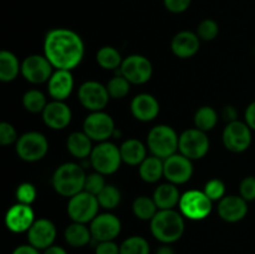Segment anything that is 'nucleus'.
<instances>
[{
	"label": "nucleus",
	"mask_w": 255,
	"mask_h": 254,
	"mask_svg": "<svg viewBox=\"0 0 255 254\" xmlns=\"http://www.w3.org/2000/svg\"><path fill=\"white\" fill-rule=\"evenodd\" d=\"M67 151L74 157L80 159H85L91 154L94 146H92V139L82 132H72L66 141Z\"/></svg>",
	"instance_id": "26"
},
{
	"label": "nucleus",
	"mask_w": 255,
	"mask_h": 254,
	"mask_svg": "<svg viewBox=\"0 0 255 254\" xmlns=\"http://www.w3.org/2000/svg\"><path fill=\"white\" fill-rule=\"evenodd\" d=\"M16 129L14 128L11 124L9 122H1L0 124V143L2 146H9L11 143H16L17 141Z\"/></svg>",
	"instance_id": "41"
},
{
	"label": "nucleus",
	"mask_w": 255,
	"mask_h": 254,
	"mask_svg": "<svg viewBox=\"0 0 255 254\" xmlns=\"http://www.w3.org/2000/svg\"><path fill=\"white\" fill-rule=\"evenodd\" d=\"M116 126L114 119L104 111L91 112L84 121V132L92 141H107L114 136Z\"/></svg>",
	"instance_id": "11"
},
{
	"label": "nucleus",
	"mask_w": 255,
	"mask_h": 254,
	"mask_svg": "<svg viewBox=\"0 0 255 254\" xmlns=\"http://www.w3.org/2000/svg\"><path fill=\"white\" fill-rule=\"evenodd\" d=\"M183 214L174 209H159L151 219V233L157 241L171 244L181 239L184 233Z\"/></svg>",
	"instance_id": "2"
},
{
	"label": "nucleus",
	"mask_w": 255,
	"mask_h": 254,
	"mask_svg": "<svg viewBox=\"0 0 255 254\" xmlns=\"http://www.w3.org/2000/svg\"><path fill=\"white\" fill-rule=\"evenodd\" d=\"M219 32V26L217 21L212 19H206L203 21L199 22L197 26V35L199 39L204 40V41H212L217 37Z\"/></svg>",
	"instance_id": "37"
},
{
	"label": "nucleus",
	"mask_w": 255,
	"mask_h": 254,
	"mask_svg": "<svg viewBox=\"0 0 255 254\" xmlns=\"http://www.w3.org/2000/svg\"><path fill=\"white\" fill-rule=\"evenodd\" d=\"M131 112L138 121H152L159 114V102L152 95L139 94L131 101Z\"/></svg>",
	"instance_id": "22"
},
{
	"label": "nucleus",
	"mask_w": 255,
	"mask_h": 254,
	"mask_svg": "<svg viewBox=\"0 0 255 254\" xmlns=\"http://www.w3.org/2000/svg\"><path fill=\"white\" fill-rule=\"evenodd\" d=\"M79 101L91 112L102 111L109 104L110 95L107 87L97 81H86L79 89Z\"/></svg>",
	"instance_id": "13"
},
{
	"label": "nucleus",
	"mask_w": 255,
	"mask_h": 254,
	"mask_svg": "<svg viewBox=\"0 0 255 254\" xmlns=\"http://www.w3.org/2000/svg\"><path fill=\"white\" fill-rule=\"evenodd\" d=\"M120 74L126 77L131 84L142 85L149 81L153 74L152 62L142 55H129L122 61Z\"/></svg>",
	"instance_id": "10"
},
{
	"label": "nucleus",
	"mask_w": 255,
	"mask_h": 254,
	"mask_svg": "<svg viewBox=\"0 0 255 254\" xmlns=\"http://www.w3.org/2000/svg\"><path fill=\"white\" fill-rule=\"evenodd\" d=\"M90 163L95 171L104 176L115 173L122 163L120 147L111 142H100L90 154Z\"/></svg>",
	"instance_id": "5"
},
{
	"label": "nucleus",
	"mask_w": 255,
	"mask_h": 254,
	"mask_svg": "<svg viewBox=\"0 0 255 254\" xmlns=\"http://www.w3.org/2000/svg\"><path fill=\"white\" fill-rule=\"evenodd\" d=\"M122 162L129 166H139L147 157L146 146L139 139L129 138L126 139L120 146Z\"/></svg>",
	"instance_id": "24"
},
{
	"label": "nucleus",
	"mask_w": 255,
	"mask_h": 254,
	"mask_svg": "<svg viewBox=\"0 0 255 254\" xmlns=\"http://www.w3.org/2000/svg\"><path fill=\"white\" fill-rule=\"evenodd\" d=\"M129 86H131V82L122 75L112 77L106 85L110 97H112V99L126 97L129 92Z\"/></svg>",
	"instance_id": "36"
},
{
	"label": "nucleus",
	"mask_w": 255,
	"mask_h": 254,
	"mask_svg": "<svg viewBox=\"0 0 255 254\" xmlns=\"http://www.w3.org/2000/svg\"><path fill=\"white\" fill-rule=\"evenodd\" d=\"M91 231L84 223L74 222L65 229V241L67 242L69 246L74 247V248H81V247L87 246L91 242Z\"/></svg>",
	"instance_id": "28"
},
{
	"label": "nucleus",
	"mask_w": 255,
	"mask_h": 254,
	"mask_svg": "<svg viewBox=\"0 0 255 254\" xmlns=\"http://www.w3.org/2000/svg\"><path fill=\"white\" fill-rule=\"evenodd\" d=\"M120 254H149V244L143 237L132 236L122 242Z\"/></svg>",
	"instance_id": "34"
},
{
	"label": "nucleus",
	"mask_w": 255,
	"mask_h": 254,
	"mask_svg": "<svg viewBox=\"0 0 255 254\" xmlns=\"http://www.w3.org/2000/svg\"><path fill=\"white\" fill-rule=\"evenodd\" d=\"M86 176L84 168L74 162H66L55 169L52 174V187L62 197H74L85 188Z\"/></svg>",
	"instance_id": "3"
},
{
	"label": "nucleus",
	"mask_w": 255,
	"mask_h": 254,
	"mask_svg": "<svg viewBox=\"0 0 255 254\" xmlns=\"http://www.w3.org/2000/svg\"><path fill=\"white\" fill-rule=\"evenodd\" d=\"M222 116H223V119L226 120V121H228L229 124V122L237 121L238 112H237L236 107L234 106H226L223 109V111H222Z\"/></svg>",
	"instance_id": "47"
},
{
	"label": "nucleus",
	"mask_w": 255,
	"mask_h": 254,
	"mask_svg": "<svg viewBox=\"0 0 255 254\" xmlns=\"http://www.w3.org/2000/svg\"><path fill=\"white\" fill-rule=\"evenodd\" d=\"M22 105H24L25 110L31 114H39V112L44 111L46 107V97L39 90H29L22 96Z\"/></svg>",
	"instance_id": "33"
},
{
	"label": "nucleus",
	"mask_w": 255,
	"mask_h": 254,
	"mask_svg": "<svg viewBox=\"0 0 255 254\" xmlns=\"http://www.w3.org/2000/svg\"><path fill=\"white\" fill-rule=\"evenodd\" d=\"M179 153L186 156L191 161L201 159L208 153L209 138L206 132L198 128H189L182 132L178 144Z\"/></svg>",
	"instance_id": "9"
},
{
	"label": "nucleus",
	"mask_w": 255,
	"mask_h": 254,
	"mask_svg": "<svg viewBox=\"0 0 255 254\" xmlns=\"http://www.w3.org/2000/svg\"><path fill=\"white\" fill-rule=\"evenodd\" d=\"M239 192L241 196L246 199L247 202L254 201L255 199V177L248 176L241 182L239 184Z\"/></svg>",
	"instance_id": "42"
},
{
	"label": "nucleus",
	"mask_w": 255,
	"mask_h": 254,
	"mask_svg": "<svg viewBox=\"0 0 255 254\" xmlns=\"http://www.w3.org/2000/svg\"><path fill=\"white\" fill-rule=\"evenodd\" d=\"M19 72H21V65L12 52L2 50L0 52V80L2 82L14 81Z\"/></svg>",
	"instance_id": "29"
},
{
	"label": "nucleus",
	"mask_w": 255,
	"mask_h": 254,
	"mask_svg": "<svg viewBox=\"0 0 255 254\" xmlns=\"http://www.w3.org/2000/svg\"><path fill=\"white\" fill-rule=\"evenodd\" d=\"M201 47V39L197 32L192 31H179L174 35L171 42V49L177 57L181 59H188L194 56L199 51Z\"/></svg>",
	"instance_id": "23"
},
{
	"label": "nucleus",
	"mask_w": 255,
	"mask_h": 254,
	"mask_svg": "<svg viewBox=\"0 0 255 254\" xmlns=\"http://www.w3.org/2000/svg\"><path fill=\"white\" fill-rule=\"evenodd\" d=\"M74 76L70 70H56L47 81V91L56 101H65L74 90Z\"/></svg>",
	"instance_id": "20"
},
{
	"label": "nucleus",
	"mask_w": 255,
	"mask_h": 254,
	"mask_svg": "<svg viewBox=\"0 0 255 254\" xmlns=\"http://www.w3.org/2000/svg\"><path fill=\"white\" fill-rule=\"evenodd\" d=\"M36 188L32 183H29V182H24V183L19 184L16 188V201L17 203L21 204H30L36 199Z\"/></svg>",
	"instance_id": "38"
},
{
	"label": "nucleus",
	"mask_w": 255,
	"mask_h": 254,
	"mask_svg": "<svg viewBox=\"0 0 255 254\" xmlns=\"http://www.w3.org/2000/svg\"><path fill=\"white\" fill-rule=\"evenodd\" d=\"M132 209H133L134 216L142 221H151L158 211L156 202L153 198H149L147 196L137 197L132 204Z\"/></svg>",
	"instance_id": "32"
},
{
	"label": "nucleus",
	"mask_w": 255,
	"mask_h": 254,
	"mask_svg": "<svg viewBox=\"0 0 255 254\" xmlns=\"http://www.w3.org/2000/svg\"><path fill=\"white\" fill-rule=\"evenodd\" d=\"M52 65L45 55H30L21 62V75L31 84L49 81L52 75Z\"/></svg>",
	"instance_id": "14"
},
{
	"label": "nucleus",
	"mask_w": 255,
	"mask_h": 254,
	"mask_svg": "<svg viewBox=\"0 0 255 254\" xmlns=\"http://www.w3.org/2000/svg\"><path fill=\"white\" fill-rule=\"evenodd\" d=\"M17 156L26 162H36L44 158L49 151V142L42 133L30 131L21 134L15 143Z\"/></svg>",
	"instance_id": "6"
},
{
	"label": "nucleus",
	"mask_w": 255,
	"mask_h": 254,
	"mask_svg": "<svg viewBox=\"0 0 255 254\" xmlns=\"http://www.w3.org/2000/svg\"><path fill=\"white\" fill-rule=\"evenodd\" d=\"M44 254H67V252L65 251L62 247L51 246V247H49V248L45 249Z\"/></svg>",
	"instance_id": "48"
},
{
	"label": "nucleus",
	"mask_w": 255,
	"mask_h": 254,
	"mask_svg": "<svg viewBox=\"0 0 255 254\" xmlns=\"http://www.w3.org/2000/svg\"><path fill=\"white\" fill-rule=\"evenodd\" d=\"M153 201L158 209H173L181 201L178 188L173 183H163L154 189Z\"/></svg>",
	"instance_id": "25"
},
{
	"label": "nucleus",
	"mask_w": 255,
	"mask_h": 254,
	"mask_svg": "<svg viewBox=\"0 0 255 254\" xmlns=\"http://www.w3.org/2000/svg\"><path fill=\"white\" fill-rule=\"evenodd\" d=\"M96 197L99 199L100 206L105 209H115L121 203V192L112 184H106Z\"/></svg>",
	"instance_id": "35"
},
{
	"label": "nucleus",
	"mask_w": 255,
	"mask_h": 254,
	"mask_svg": "<svg viewBox=\"0 0 255 254\" xmlns=\"http://www.w3.org/2000/svg\"><path fill=\"white\" fill-rule=\"evenodd\" d=\"M56 238V227L50 219L40 218L34 222L27 231V241L32 247L40 249H46L52 246Z\"/></svg>",
	"instance_id": "17"
},
{
	"label": "nucleus",
	"mask_w": 255,
	"mask_h": 254,
	"mask_svg": "<svg viewBox=\"0 0 255 254\" xmlns=\"http://www.w3.org/2000/svg\"><path fill=\"white\" fill-rule=\"evenodd\" d=\"M42 120L45 125L52 129H64L72 120L71 109L64 101L49 102L42 111Z\"/></svg>",
	"instance_id": "19"
},
{
	"label": "nucleus",
	"mask_w": 255,
	"mask_h": 254,
	"mask_svg": "<svg viewBox=\"0 0 255 254\" xmlns=\"http://www.w3.org/2000/svg\"><path fill=\"white\" fill-rule=\"evenodd\" d=\"M100 203L96 196L82 191L71 197L67 204V214L72 222L77 223H89L99 213Z\"/></svg>",
	"instance_id": "7"
},
{
	"label": "nucleus",
	"mask_w": 255,
	"mask_h": 254,
	"mask_svg": "<svg viewBox=\"0 0 255 254\" xmlns=\"http://www.w3.org/2000/svg\"><path fill=\"white\" fill-rule=\"evenodd\" d=\"M105 186H106V181L104 178V174L95 171L94 173H90L86 176L84 191L89 192L94 196H97L105 188Z\"/></svg>",
	"instance_id": "39"
},
{
	"label": "nucleus",
	"mask_w": 255,
	"mask_h": 254,
	"mask_svg": "<svg viewBox=\"0 0 255 254\" xmlns=\"http://www.w3.org/2000/svg\"><path fill=\"white\" fill-rule=\"evenodd\" d=\"M248 213V204L242 196H226L219 201L218 214L223 221L236 223Z\"/></svg>",
	"instance_id": "21"
},
{
	"label": "nucleus",
	"mask_w": 255,
	"mask_h": 254,
	"mask_svg": "<svg viewBox=\"0 0 255 254\" xmlns=\"http://www.w3.org/2000/svg\"><path fill=\"white\" fill-rule=\"evenodd\" d=\"M211 198L203 191L191 189L181 196L179 209L181 213L192 221H201L207 218L212 212Z\"/></svg>",
	"instance_id": "8"
},
{
	"label": "nucleus",
	"mask_w": 255,
	"mask_h": 254,
	"mask_svg": "<svg viewBox=\"0 0 255 254\" xmlns=\"http://www.w3.org/2000/svg\"><path fill=\"white\" fill-rule=\"evenodd\" d=\"M11 254H40V252L31 244H22V246L16 247Z\"/></svg>",
	"instance_id": "46"
},
{
	"label": "nucleus",
	"mask_w": 255,
	"mask_h": 254,
	"mask_svg": "<svg viewBox=\"0 0 255 254\" xmlns=\"http://www.w3.org/2000/svg\"><path fill=\"white\" fill-rule=\"evenodd\" d=\"M179 144V137L177 132L168 125L154 126L147 136V146L152 154L162 159L168 158L177 153Z\"/></svg>",
	"instance_id": "4"
},
{
	"label": "nucleus",
	"mask_w": 255,
	"mask_h": 254,
	"mask_svg": "<svg viewBox=\"0 0 255 254\" xmlns=\"http://www.w3.org/2000/svg\"><path fill=\"white\" fill-rule=\"evenodd\" d=\"M223 143L234 153L247 151L252 144V128L242 121L229 122L223 131Z\"/></svg>",
	"instance_id": "12"
},
{
	"label": "nucleus",
	"mask_w": 255,
	"mask_h": 254,
	"mask_svg": "<svg viewBox=\"0 0 255 254\" xmlns=\"http://www.w3.org/2000/svg\"><path fill=\"white\" fill-rule=\"evenodd\" d=\"M95 254H120V247L114 241L99 242L95 248Z\"/></svg>",
	"instance_id": "44"
},
{
	"label": "nucleus",
	"mask_w": 255,
	"mask_h": 254,
	"mask_svg": "<svg viewBox=\"0 0 255 254\" xmlns=\"http://www.w3.org/2000/svg\"><path fill=\"white\" fill-rule=\"evenodd\" d=\"M90 223L92 239L96 242L114 241L122 228L121 221L112 213L97 214Z\"/></svg>",
	"instance_id": "16"
},
{
	"label": "nucleus",
	"mask_w": 255,
	"mask_h": 254,
	"mask_svg": "<svg viewBox=\"0 0 255 254\" xmlns=\"http://www.w3.org/2000/svg\"><path fill=\"white\" fill-rule=\"evenodd\" d=\"M35 214L34 211L27 204L16 203L10 207L5 216V224L7 229L14 233H22L27 232L30 227L34 224Z\"/></svg>",
	"instance_id": "18"
},
{
	"label": "nucleus",
	"mask_w": 255,
	"mask_h": 254,
	"mask_svg": "<svg viewBox=\"0 0 255 254\" xmlns=\"http://www.w3.org/2000/svg\"><path fill=\"white\" fill-rule=\"evenodd\" d=\"M163 2L168 11L179 14V12L186 11L191 6L192 0H163Z\"/></svg>",
	"instance_id": "43"
},
{
	"label": "nucleus",
	"mask_w": 255,
	"mask_h": 254,
	"mask_svg": "<svg viewBox=\"0 0 255 254\" xmlns=\"http://www.w3.org/2000/svg\"><path fill=\"white\" fill-rule=\"evenodd\" d=\"M156 254H174V251L168 246V244H163L162 247H159L157 249Z\"/></svg>",
	"instance_id": "49"
},
{
	"label": "nucleus",
	"mask_w": 255,
	"mask_h": 254,
	"mask_svg": "<svg viewBox=\"0 0 255 254\" xmlns=\"http://www.w3.org/2000/svg\"><path fill=\"white\" fill-rule=\"evenodd\" d=\"M44 55L56 70L71 71L84 59V41L72 30L52 29L45 36Z\"/></svg>",
	"instance_id": "1"
},
{
	"label": "nucleus",
	"mask_w": 255,
	"mask_h": 254,
	"mask_svg": "<svg viewBox=\"0 0 255 254\" xmlns=\"http://www.w3.org/2000/svg\"><path fill=\"white\" fill-rule=\"evenodd\" d=\"M96 61L102 69L116 70L121 67L122 56L119 50L114 46H102L96 54Z\"/></svg>",
	"instance_id": "30"
},
{
	"label": "nucleus",
	"mask_w": 255,
	"mask_h": 254,
	"mask_svg": "<svg viewBox=\"0 0 255 254\" xmlns=\"http://www.w3.org/2000/svg\"><path fill=\"white\" fill-rule=\"evenodd\" d=\"M164 177L169 183L183 184L192 178L193 164L189 158L182 153H174L163 159Z\"/></svg>",
	"instance_id": "15"
},
{
	"label": "nucleus",
	"mask_w": 255,
	"mask_h": 254,
	"mask_svg": "<svg viewBox=\"0 0 255 254\" xmlns=\"http://www.w3.org/2000/svg\"><path fill=\"white\" fill-rule=\"evenodd\" d=\"M218 122V114L216 110L211 106H202L197 110L194 115V125L196 128L203 132H208L217 126Z\"/></svg>",
	"instance_id": "31"
},
{
	"label": "nucleus",
	"mask_w": 255,
	"mask_h": 254,
	"mask_svg": "<svg viewBox=\"0 0 255 254\" xmlns=\"http://www.w3.org/2000/svg\"><path fill=\"white\" fill-rule=\"evenodd\" d=\"M139 177L147 183H156L164 176L163 159L152 154L151 157H146L143 162L139 164Z\"/></svg>",
	"instance_id": "27"
},
{
	"label": "nucleus",
	"mask_w": 255,
	"mask_h": 254,
	"mask_svg": "<svg viewBox=\"0 0 255 254\" xmlns=\"http://www.w3.org/2000/svg\"><path fill=\"white\" fill-rule=\"evenodd\" d=\"M244 119H246V124L255 131V101L252 102V104L247 107L246 114H244Z\"/></svg>",
	"instance_id": "45"
},
{
	"label": "nucleus",
	"mask_w": 255,
	"mask_h": 254,
	"mask_svg": "<svg viewBox=\"0 0 255 254\" xmlns=\"http://www.w3.org/2000/svg\"><path fill=\"white\" fill-rule=\"evenodd\" d=\"M203 192L211 198V201H221L226 197V184L221 179L213 178L207 182Z\"/></svg>",
	"instance_id": "40"
}]
</instances>
